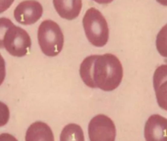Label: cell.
<instances>
[{
  "mask_svg": "<svg viewBox=\"0 0 167 141\" xmlns=\"http://www.w3.org/2000/svg\"><path fill=\"white\" fill-rule=\"evenodd\" d=\"M93 1L98 3V4H109V3H111L113 0H93Z\"/></svg>",
  "mask_w": 167,
  "mask_h": 141,
  "instance_id": "obj_18",
  "label": "cell"
},
{
  "mask_svg": "<svg viewBox=\"0 0 167 141\" xmlns=\"http://www.w3.org/2000/svg\"><path fill=\"white\" fill-rule=\"evenodd\" d=\"M146 141H167V119L160 115H153L145 125Z\"/></svg>",
  "mask_w": 167,
  "mask_h": 141,
  "instance_id": "obj_7",
  "label": "cell"
},
{
  "mask_svg": "<svg viewBox=\"0 0 167 141\" xmlns=\"http://www.w3.org/2000/svg\"><path fill=\"white\" fill-rule=\"evenodd\" d=\"M155 45L159 54L167 58V24L158 32Z\"/></svg>",
  "mask_w": 167,
  "mask_h": 141,
  "instance_id": "obj_12",
  "label": "cell"
},
{
  "mask_svg": "<svg viewBox=\"0 0 167 141\" xmlns=\"http://www.w3.org/2000/svg\"><path fill=\"white\" fill-rule=\"evenodd\" d=\"M15 0H0V14L5 12L14 3Z\"/></svg>",
  "mask_w": 167,
  "mask_h": 141,
  "instance_id": "obj_16",
  "label": "cell"
},
{
  "mask_svg": "<svg viewBox=\"0 0 167 141\" xmlns=\"http://www.w3.org/2000/svg\"><path fill=\"white\" fill-rule=\"evenodd\" d=\"M53 5L58 15L66 20H74L82 11V0H53Z\"/></svg>",
  "mask_w": 167,
  "mask_h": 141,
  "instance_id": "obj_9",
  "label": "cell"
},
{
  "mask_svg": "<svg viewBox=\"0 0 167 141\" xmlns=\"http://www.w3.org/2000/svg\"><path fill=\"white\" fill-rule=\"evenodd\" d=\"M37 40L44 55L55 57L62 51L64 35L59 25L52 20H45L37 29Z\"/></svg>",
  "mask_w": 167,
  "mask_h": 141,
  "instance_id": "obj_3",
  "label": "cell"
},
{
  "mask_svg": "<svg viewBox=\"0 0 167 141\" xmlns=\"http://www.w3.org/2000/svg\"><path fill=\"white\" fill-rule=\"evenodd\" d=\"M0 141H18L16 137L9 134V133H1L0 134Z\"/></svg>",
  "mask_w": 167,
  "mask_h": 141,
  "instance_id": "obj_17",
  "label": "cell"
},
{
  "mask_svg": "<svg viewBox=\"0 0 167 141\" xmlns=\"http://www.w3.org/2000/svg\"><path fill=\"white\" fill-rule=\"evenodd\" d=\"M3 46L10 55L24 57L31 49L32 40L29 33L24 29L13 24L5 32Z\"/></svg>",
  "mask_w": 167,
  "mask_h": 141,
  "instance_id": "obj_4",
  "label": "cell"
},
{
  "mask_svg": "<svg viewBox=\"0 0 167 141\" xmlns=\"http://www.w3.org/2000/svg\"><path fill=\"white\" fill-rule=\"evenodd\" d=\"M10 119V111L9 108L5 103L0 101V127L4 125L9 121Z\"/></svg>",
  "mask_w": 167,
  "mask_h": 141,
  "instance_id": "obj_14",
  "label": "cell"
},
{
  "mask_svg": "<svg viewBox=\"0 0 167 141\" xmlns=\"http://www.w3.org/2000/svg\"><path fill=\"white\" fill-rule=\"evenodd\" d=\"M156 1L162 6H167V0H156Z\"/></svg>",
  "mask_w": 167,
  "mask_h": 141,
  "instance_id": "obj_19",
  "label": "cell"
},
{
  "mask_svg": "<svg viewBox=\"0 0 167 141\" xmlns=\"http://www.w3.org/2000/svg\"><path fill=\"white\" fill-rule=\"evenodd\" d=\"M43 8L39 1L25 0L19 3L14 10V17L21 25L30 26L39 20L43 16Z\"/></svg>",
  "mask_w": 167,
  "mask_h": 141,
  "instance_id": "obj_6",
  "label": "cell"
},
{
  "mask_svg": "<svg viewBox=\"0 0 167 141\" xmlns=\"http://www.w3.org/2000/svg\"><path fill=\"white\" fill-rule=\"evenodd\" d=\"M6 75V69H5V60L0 54V85L2 84L5 79Z\"/></svg>",
  "mask_w": 167,
  "mask_h": 141,
  "instance_id": "obj_15",
  "label": "cell"
},
{
  "mask_svg": "<svg viewBox=\"0 0 167 141\" xmlns=\"http://www.w3.org/2000/svg\"><path fill=\"white\" fill-rule=\"evenodd\" d=\"M13 23L7 18H0V48H4L3 46V40H4L5 32H7Z\"/></svg>",
  "mask_w": 167,
  "mask_h": 141,
  "instance_id": "obj_13",
  "label": "cell"
},
{
  "mask_svg": "<svg viewBox=\"0 0 167 141\" xmlns=\"http://www.w3.org/2000/svg\"><path fill=\"white\" fill-rule=\"evenodd\" d=\"M26 141H54V135L49 125L43 121H36L27 130Z\"/></svg>",
  "mask_w": 167,
  "mask_h": 141,
  "instance_id": "obj_10",
  "label": "cell"
},
{
  "mask_svg": "<svg viewBox=\"0 0 167 141\" xmlns=\"http://www.w3.org/2000/svg\"><path fill=\"white\" fill-rule=\"evenodd\" d=\"M90 141H115L116 127L113 121L105 115L93 117L89 124Z\"/></svg>",
  "mask_w": 167,
  "mask_h": 141,
  "instance_id": "obj_5",
  "label": "cell"
},
{
  "mask_svg": "<svg viewBox=\"0 0 167 141\" xmlns=\"http://www.w3.org/2000/svg\"><path fill=\"white\" fill-rule=\"evenodd\" d=\"M84 83L90 88L112 91L120 85L123 78V67L113 54L92 55L84 59L80 67Z\"/></svg>",
  "mask_w": 167,
  "mask_h": 141,
  "instance_id": "obj_1",
  "label": "cell"
},
{
  "mask_svg": "<svg viewBox=\"0 0 167 141\" xmlns=\"http://www.w3.org/2000/svg\"><path fill=\"white\" fill-rule=\"evenodd\" d=\"M60 141H85L82 127L76 124H67L61 132Z\"/></svg>",
  "mask_w": 167,
  "mask_h": 141,
  "instance_id": "obj_11",
  "label": "cell"
},
{
  "mask_svg": "<svg viewBox=\"0 0 167 141\" xmlns=\"http://www.w3.org/2000/svg\"><path fill=\"white\" fill-rule=\"evenodd\" d=\"M153 88L158 106L167 111V64L159 66L153 75Z\"/></svg>",
  "mask_w": 167,
  "mask_h": 141,
  "instance_id": "obj_8",
  "label": "cell"
},
{
  "mask_svg": "<svg viewBox=\"0 0 167 141\" xmlns=\"http://www.w3.org/2000/svg\"><path fill=\"white\" fill-rule=\"evenodd\" d=\"M85 33L90 44L103 47L109 39V28L103 15L96 8H90L83 18Z\"/></svg>",
  "mask_w": 167,
  "mask_h": 141,
  "instance_id": "obj_2",
  "label": "cell"
}]
</instances>
